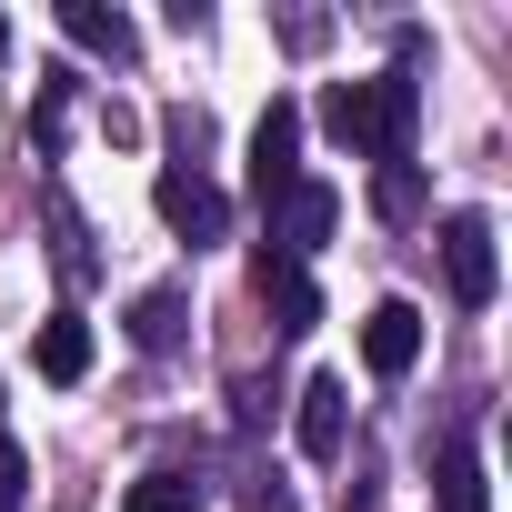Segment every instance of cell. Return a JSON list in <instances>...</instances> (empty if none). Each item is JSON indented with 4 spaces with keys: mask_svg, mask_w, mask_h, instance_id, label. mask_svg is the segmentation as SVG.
Returning a JSON list of instances; mask_svg holds the SVG:
<instances>
[{
    "mask_svg": "<svg viewBox=\"0 0 512 512\" xmlns=\"http://www.w3.org/2000/svg\"><path fill=\"white\" fill-rule=\"evenodd\" d=\"M151 211H161V231H171V241H191V251L231 241V191H221L201 161H171V171L151 181Z\"/></svg>",
    "mask_w": 512,
    "mask_h": 512,
    "instance_id": "obj_1",
    "label": "cell"
},
{
    "mask_svg": "<svg viewBox=\"0 0 512 512\" xmlns=\"http://www.w3.org/2000/svg\"><path fill=\"white\" fill-rule=\"evenodd\" d=\"M412 121H422V81H412V61L372 71V81H362V151H372V161H412Z\"/></svg>",
    "mask_w": 512,
    "mask_h": 512,
    "instance_id": "obj_2",
    "label": "cell"
},
{
    "mask_svg": "<svg viewBox=\"0 0 512 512\" xmlns=\"http://www.w3.org/2000/svg\"><path fill=\"white\" fill-rule=\"evenodd\" d=\"M442 282H452V302H462V312H482V302L502 292L492 221H482V211H452V221H442Z\"/></svg>",
    "mask_w": 512,
    "mask_h": 512,
    "instance_id": "obj_3",
    "label": "cell"
},
{
    "mask_svg": "<svg viewBox=\"0 0 512 512\" xmlns=\"http://www.w3.org/2000/svg\"><path fill=\"white\" fill-rule=\"evenodd\" d=\"M332 221H342V191L302 171V181L272 201V251H282V262H312V251L332 241Z\"/></svg>",
    "mask_w": 512,
    "mask_h": 512,
    "instance_id": "obj_4",
    "label": "cell"
},
{
    "mask_svg": "<svg viewBox=\"0 0 512 512\" xmlns=\"http://www.w3.org/2000/svg\"><path fill=\"white\" fill-rule=\"evenodd\" d=\"M292 442H302V462H342V442H352V382H342V372H312V382H302Z\"/></svg>",
    "mask_w": 512,
    "mask_h": 512,
    "instance_id": "obj_5",
    "label": "cell"
},
{
    "mask_svg": "<svg viewBox=\"0 0 512 512\" xmlns=\"http://www.w3.org/2000/svg\"><path fill=\"white\" fill-rule=\"evenodd\" d=\"M292 181H302V111H292V101H272V111H262V131H251V191H262V211H272Z\"/></svg>",
    "mask_w": 512,
    "mask_h": 512,
    "instance_id": "obj_6",
    "label": "cell"
},
{
    "mask_svg": "<svg viewBox=\"0 0 512 512\" xmlns=\"http://www.w3.org/2000/svg\"><path fill=\"white\" fill-rule=\"evenodd\" d=\"M251 282H262V302H272V322H282V332H312V322H322L312 262H282V251L262 241V251H251Z\"/></svg>",
    "mask_w": 512,
    "mask_h": 512,
    "instance_id": "obj_7",
    "label": "cell"
},
{
    "mask_svg": "<svg viewBox=\"0 0 512 512\" xmlns=\"http://www.w3.org/2000/svg\"><path fill=\"white\" fill-rule=\"evenodd\" d=\"M362 362H372L382 382H402V372L422 362V312H412V302H372V322H362Z\"/></svg>",
    "mask_w": 512,
    "mask_h": 512,
    "instance_id": "obj_8",
    "label": "cell"
},
{
    "mask_svg": "<svg viewBox=\"0 0 512 512\" xmlns=\"http://www.w3.org/2000/svg\"><path fill=\"white\" fill-rule=\"evenodd\" d=\"M181 332H191V292H181V282H151V292L131 302V342H141V352H181Z\"/></svg>",
    "mask_w": 512,
    "mask_h": 512,
    "instance_id": "obj_9",
    "label": "cell"
},
{
    "mask_svg": "<svg viewBox=\"0 0 512 512\" xmlns=\"http://www.w3.org/2000/svg\"><path fill=\"white\" fill-rule=\"evenodd\" d=\"M31 362H41V382H61V392H71V382L91 372V322H81V312H51V322H41V342H31Z\"/></svg>",
    "mask_w": 512,
    "mask_h": 512,
    "instance_id": "obj_10",
    "label": "cell"
},
{
    "mask_svg": "<svg viewBox=\"0 0 512 512\" xmlns=\"http://www.w3.org/2000/svg\"><path fill=\"white\" fill-rule=\"evenodd\" d=\"M121 512H211V482L181 472V462H161V472H141V482L121 492Z\"/></svg>",
    "mask_w": 512,
    "mask_h": 512,
    "instance_id": "obj_11",
    "label": "cell"
},
{
    "mask_svg": "<svg viewBox=\"0 0 512 512\" xmlns=\"http://www.w3.org/2000/svg\"><path fill=\"white\" fill-rule=\"evenodd\" d=\"M61 31H71L81 51H101V61H131V51H141V31H131L121 11H101V0H61Z\"/></svg>",
    "mask_w": 512,
    "mask_h": 512,
    "instance_id": "obj_12",
    "label": "cell"
},
{
    "mask_svg": "<svg viewBox=\"0 0 512 512\" xmlns=\"http://www.w3.org/2000/svg\"><path fill=\"white\" fill-rule=\"evenodd\" d=\"M51 262H61V282H91V231H81V211H71V191L51 181Z\"/></svg>",
    "mask_w": 512,
    "mask_h": 512,
    "instance_id": "obj_13",
    "label": "cell"
},
{
    "mask_svg": "<svg viewBox=\"0 0 512 512\" xmlns=\"http://www.w3.org/2000/svg\"><path fill=\"white\" fill-rule=\"evenodd\" d=\"M432 492H442V512H492V492H482V462H472V442H442V472H432Z\"/></svg>",
    "mask_w": 512,
    "mask_h": 512,
    "instance_id": "obj_14",
    "label": "cell"
},
{
    "mask_svg": "<svg viewBox=\"0 0 512 512\" xmlns=\"http://www.w3.org/2000/svg\"><path fill=\"white\" fill-rule=\"evenodd\" d=\"M372 211L382 221H422V161H382L372 171Z\"/></svg>",
    "mask_w": 512,
    "mask_h": 512,
    "instance_id": "obj_15",
    "label": "cell"
},
{
    "mask_svg": "<svg viewBox=\"0 0 512 512\" xmlns=\"http://www.w3.org/2000/svg\"><path fill=\"white\" fill-rule=\"evenodd\" d=\"M322 131H332L342 151H362V81H332V91H322Z\"/></svg>",
    "mask_w": 512,
    "mask_h": 512,
    "instance_id": "obj_16",
    "label": "cell"
},
{
    "mask_svg": "<svg viewBox=\"0 0 512 512\" xmlns=\"http://www.w3.org/2000/svg\"><path fill=\"white\" fill-rule=\"evenodd\" d=\"M21 482H31V462H21L11 432H0V512H21Z\"/></svg>",
    "mask_w": 512,
    "mask_h": 512,
    "instance_id": "obj_17",
    "label": "cell"
},
{
    "mask_svg": "<svg viewBox=\"0 0 512 512\" xmlns=\"http://www.w3.org/2000/svg\"><path fill=\"white\" fill-rule=\"evenodd\" d=\"M201 141H211V121H201V111H171V151H181V161H191V151H201Z\"/></svg>",
    "mask_w": 512,
    "mask_h": 512,
    "instance_id": "obj_18",
    "label": "cell"
},
{
    "mask_svg": "<svg viewBox=\"0 0 512 512\" xmlns=\"http://www.w3.org/2000/svg\"><path fill=\"white\" fill-rule=\"evenodd\" d=\"M241 502H251V512H292V492H282L272 472H251V492H241Z\"/></svg>",
    "mask_w": 512,
    "mask_h": 512,
    "instance_id": "obj_19",
    "label": "cell"
},
{
    "mask_svg": "<svg viewBox=\"0 0 512 512\" xmlns=\"http://www.w3.org/2000/svg\"><path fill=\"white\" fill-rule=\"evenodd\" d=\"M0 61H11V21H0Z\"/></svg>",
    "mask_w": 512,
    "mask_h": 512,
    "instance_id": "obj_20",
    "label": "cell"
}]
</instances>
